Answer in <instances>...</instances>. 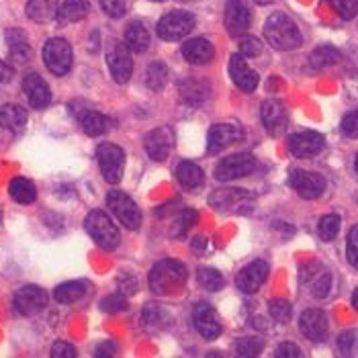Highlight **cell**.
I'll list each match as a JSON object with an SVG mask.
<instances>
[{"label": "cell", "mask_w": 358, "mask_h": 358, "mask_svg": "<svg viewBox=\"0 0 358 358\" xmlns=\"http://www.w3.org/2000/svg\"><path fill=\"white\" fill-rule=\"evenodd\" d=\"M264 37L275 50H280V52L295 50L303 43V37H301L297 23L291 17H287L285 13H275L266 19Z\"/></svg>", "instance_id": "obj_1"}, {"label": "cell", "mask_w": 358, "mask_h": 358, "mask_svg": "<svg viewBox=\"0 0 358 358\" xmlns=\"http://www.w3.org/2000/svg\"><path fill=\"white\" fill-rule=\"evenodd\" d=\"M187 282V268L178 260H162L150 273V287L156 295H174Z\"/></svg>", "instance_id": "obj_2"}, {"label": "cell", "mask_w": 358, "mask_h": 358, "mask_svg": "<svg viewBox=\"0 0 358 358\" xmlns=\"http://www.w3.org/2000/svg\"><path fill=\"white\" fill-rule=\"evenodd\" d=\"M84 227H86L88 236L103 250H115L121 242L119 229L115 227V223L110 221L109 215L101 209H94L88 213V217L84 221Z\"/></svg>", "instance_id": "obj_3"}, {"label": "cell", "mask_w": 358, "mask_h": 358, "mask_svg": "<svg viewBox=\"0 0 358 358\" xmlns=\"http://www.w3.org/2000/svg\"><path fill=\"white\" fill-rule=\"evenodd\" d=\"M72 45L62 39V37H54L50 41H45L43 45V62L48 66V70L55 74V76H66L72 68Z\"/></svg>", "instance_id": "obj_4"}, {"label": "cell", "mask_w": 358, "mask_h": 358, "mask_svg": "<svg viewBox=\"0 0 358 358\" xmlns=\"http://www.w3.org/2000/svg\"><path fill=\"white\" fill-rule=\"evenodd\" d=\"M107 205L113 211V215L121 221L127 229H139L141 225V211L139 207L134 203V199L129 194L121 193V191H110L107 194Z\"/></svg>", "instance_id": "obj_5"}, {"label": "cell", "mask_w": 358, "mask_h": 358, "mask_svg": "<svg viewBox=\"0 0 358 358\" xmlns=\"http://www.w3.org/2000/svg\"><path fill=\"white\" fill-rule=\"evenodd\" d=\"M194 27V15L187 10H172L164 15L158 23V35L164 41H178L189 35Z\"/></svg>", "instance_id": "obj_6"}, {"label": "cell", "mask_w": 358, "mask_h": 358, "mask_svg": "<svg viewBox=\"0 0 358 358\" xmlns=\"http://www.w3.org/2000/svg\"><path fill=\"white\" fill-rule=\"evenodd\" d=\"M96 158L101 164V172L105 176V180L110 185H117L123 176V168H125V154L119 145L115 143H101L96 150Z\"/></svg>", "instance_id": "obj_7"}, {"label": "cell", "mask_w": 358, "mask_h": 358, "mask_svg": "<svg viewBox=\"0 0 358 358\" xmlns=\"http://www.w3.org/2000/svg\"><path fill=\"white\" fill-rule=\"evenodd\" d=\"M252 194L244 189H220L209 196V205L221 213H246Z\"/></svg>", "instance_id": "obj_8"}, {"label": "cell", "mask_w": 358, "mask_h": 358, "mask_svg": "<svg viewBox=\"0 0 358 358\" xmlns=\"http://www.w3.org/2000/svg\"><path fill=\"white\" fill-rule=\"evenodd\" d=\"M256 158L252 154H234L229 158H225L217 168H215V178L217 180H236V178H242V176H248L256 170Z\"/></svg>", "instance_id": "obj_9"}, {"label": "cell", "mask_w": 358, "mask_h": 358, "mask_svg": "<svg viewBox=\"0 0 358 358\" xmlns=\"http://www.w3.org/2000/svg\"><path fill=\"white\" fill-rule=\"evenodd\" d=\"M287 145L295 158H313L326 148V138L317 131H299L289 138Z\"/></svg>", "instance_id": "obj_10"}, {"label": "cell", "mask_w": 358, "mask_h": 358, "mask_svg": "<svg viewBox=\"0 0 358 358\" xmlns=\"http://www.w3.org/2000/svg\"><path fill=\"white\" fill-rule=\"evenodd\" d=\"M107 64H109L110 76L117 84L129 83L131 74H134V59L127 50V45H110L109 54H107Z\"/></svg>", "instance_id": "obj_11"}, {"label": "cell", "mask_w": 358, "mask_h": 358, "mask_svg": "<svg viewBox=\"0 0 358 358\" xmlns=\"http://www.w3.org/2000/svg\"><path fill=\"white\" fill-rule=\"evenodd\" d=\"M48 293L41 289V287H35V285H27L23 289L17 291L15 295V309L21 313V315H35L39 311H43L48 307Z\"/></svg>", "instance_id": "obj_12"}, {"label": "cell", "mask_w": 358, "mask_h": 358, "mask_svg": "<svg viewBox=\"0 0 358 358\" xmlns=\"http://www.w3.org/2000/svg\"><path fill=\"white\" fill-rule=\"evenodd\" d=\"M289 180H291V187L303 199H317L326 191V178L322 174H317V172L293 170Z\"/></svg>", "instance_id": "obj_13"}, {"label": "cell", "mask_w": 358, "mask_h": 358, "mask_svg": "<svg viewBox=\"0 0 358 358\" xmlns=\"http://www.w3.org/2000/svg\"><path fill=\"white\" fill-rule=\"evenodd\" d=\"M250 23V8L244 0H227L225 4V29L231 37H242L248 33Z\"/></svg>", "instance_id": "obj_14"}, {"label": "cell", "mask_w": 358, "mask_h": 358, "mask_svg": "<svg viewBox=\"0 0 358 358\" xmlns=\"http://www.w3.org/2000/svg\"><path fill=\"white\" fill-rule=\"evenodd\" d=\"M143 148H145V154L152 160L162 162L170 156V150L174 148V134L168 127H158V129H154V131H150L145 136Z\"/></svg>", "instance_id": "obj_15"}, {"label": "cell", "mask_w": 358, "mask_h": 358, "mask_svg": "<svg viewBox=\"0 0 358 358\" xmlns=\"http://www.w3.org/2000/svg\"><path fill=\"white\" fill-rule=\"evenodd\" d=\"M193 324L205 340H215L221 334V322L209 303H196L193 307Z\"/></svg>", "instance_id": "obj_16"}, {"label": "cell", "mask_w": 358, "mask_h": 358, "mask_svg": "<svg viewBox=\"0 0 358 358\" xmlns=\"http://www.w3.org/2000/svg\"><path fill=\"white\" fill-rule=\"evenodd\" d=\"M23 92H25V96H27V101L31 103L33 109H45L52 103L50 86L35 72H31L23 78Z\"/></svg>", "instance_id": "obj_17"}, {"label": "cell", "mask_w": 358, "mask_h": 358, "mask_svg": "<svg viewBox=\"0 0 358 358\" xmlns=\"http://www.w3.org/2000/svg\"><path fill=\"white\" fill-rule=\"evenodd\" d=\"M299 328L307 340L324 342L328 336V317L322 309H307L299 320Z\"/></svg>", "instance_id": "obj_18"}, {"label": "cell", "mask_w": 358, "mask_h": 358, "mask_svg": "<svg viewBox=\"0 0 358 358\" xmlns=\"http://www.w3.org/2000/svg\"><path fill=\"white\" fill-rule=\"evenodd\" d=\"M229 76L236 83V86L240 90H244V92L256 90V86L260 83L258 74L246 64V59H244L242 54H236L229 57Z\"/></svg>", "instance_id": "obj_19"}, {"label": "cell", "mask_w": 358, "mask_h": 358, "mask_svg": "<svg viewBox=\"0 0 358 358\" xmlns=\"http://www.w3.org/2000/svg\"><path fill=\"white\" fill-rule=\"evenodd\" d=\"M266 275H268V264L264 260H254L252 264H248L246 268L240 271V275L236 278V285H238V289L242 293L252 295V293H256L262 287Z\"/></svg>", "instance_id": "obj_20"}, {"label": "cell", "mask_w": 358, "mask_h": 358, "mask_svg": "<svg viewBox=\"0 0 358 358\" xmlns=\"http://www.w3.org/2000/svg\"><path fill=\"white\" fill-rule=\"evenodd\" d=\"M260 119H262L264 127L268 129V134L276 136V134L285 131V127H287V123H289V110H287V107H285L280 101L271 99V101H266V103L262 105V109H260Z\"/></svg>", "instance_id": "obj_21"}, {"label": "cell", "mask_w": 358, "mask_h": 358, "mask_svg": "<svg viewBox=\"0 0 358 358\" xmlns=\"http://www.w3.org/2000/svg\"><path fill=\"white\" fill-rule=\"evenodd\" d=\"M238 139H242V131L236 125H229V123L213 125L209 129V136H207V152L217 154L223 148H227L229 143H236Z\"/></svg>", "instance_id": "obj_22"}, {"label": "cell", "mask_w": 358, "mask_h": 358, "mask_svg": "<svg viewBox=\"0 0 358 358\" xmlns=\"http://www.w3.org/2000/svg\"><path fill=\"white\" fill-rule=\"evenodd\" d=\"M182 55L189 64L194 66H203V64H209L215 55V48L207 41V39H191L182 45Z\"/></svg>", "instance_id": "obj_23"}, {"label": "cell", "mask_w": 358, "mask_h": 358, "mask_svg": "<svg viewBox=\"0 0 358 358\" xmlns=\"http://www.w3.org/2000/svg\"><path fill=\"white\" fill-rule=\"evenodd\" d=\"M176 180H178V185H180L182 189H187V191H196V189L203 187L205 174H203V170H201L199 166L185 160V162H178V166H176Z\"/></svg>", "instance_id": "obj_24"}, {"label": "cell", "mask_w": 358, "mask_h": 358, "mask_svg": "<svg viewBox=\"0 0 358 358\" xmlns=\"http://www.w3.org/2000/svg\"><path fill=\"white\" fill-rule=\"evenodd\" d=\"M6 43H8V52H10V59L15 64H25L31 57V45H29L27 37L21 29H10L6 33Z\"/></svg>", "instance_id": "obj_25"}, {"label": "cell", "mask_w": 358, "mask_h": 358, "mask_svg": "<svg viewBox=\"0 0 358 358\" xmlns=\"http://www.w3.org/2000/svg\"><path fill=\"white\" fill-rule=\"evenodd\" d=\"M0 125L13 134H19L27 125V110L19 105H4L0 107Z\"/></svg>", "instance_id": "obj_26"}, {"label": "cell", "mask_w": 358, "mask_h": 358, "mask_svg": "<svg viewBox=\"0 0 358 358\" xmlns=\"http://www.w3.org/2000/svg\"><path fill=\"white\" fill-rule=\"evenodd\" d=\"M125 45L129 52H136V54H143L150 48V33L139 21L129 23L125 29Z\"/></svg>", "instance_id": "obj_27"}, {"label": "cell", "mask_w": 358, "mask_h": 358, "mask_svg": "<svg viewBox=\"0 0 358 358\" xmlns=\"http://www.w3.org/2000/svg\"><path fill=\"white\" fill-rule=\"evenodd\" d=\"M27 17L35 23H48L57 15V0H27Z\"/></svg>", "instance_id": "obj_28"}, {"label": "cell", "mask_w": 358, "mask_h": 358, "mask_svg": "<svg viewBox=\"0 0 358 358\" xmlns=\"http://www.w3.org/2000/svg\"><path fill=\"white\" fill-rule=\"evenodd\" d=\"M88 291V285L84 280H70V282H64L59 287H55L54 297L57 303L70 305L80 301Z\"/></svg>", "instance_id": "obj_29"}, {"label": "cell", "mask_w": 358, "mask_h": 358, "mask_svg": "<svg viewBox=\"0 0 358 358\" xmlns=\"http://www.w3.org/2000/svg\"><path fill=\"white\" fill-rule=\"evenodd\" d=\"M178 90H180L182 101L189 103V105H201V103H205L209 99V92H211L209 84L205 83V80H185V83L178 86Z\"/></svg>", "instance_id": "obj_30"}, {"label": "cell", "mask_w": 358, "mask_h": 358, "mask_svg": "<svg viewBox=\"0 0 358 358\" xmlns=\"http://www.w3.org/2000/svg\"><path fill=\"white\" fill-rule=\"evenodd\" d=\"M88 10H90L88 0H64L57 10V17L59 23H78L88 15Z\"/></svg>", "instance_id": "obj_31"}, {"label": "cell", "mask_w": 358, "mask_h": 358, "mask_svg": "<svg viewBox=\"0 0 358 358\" xmlns=\"http://www.w3.org/2000/svg\"><path fill=\"white\" fill-rule=\"evenodd\" d=\"M80 117V125H83V129L88 134V136H103L107 129L110 127V121L107 115H103V113H99V110H84L83 115H78Z\"/></svg>", "instance_id": "obj_32"}, {"label": "cell", "mask_w": 358, "mask_h": 358, "mask_svg": "<svg viewBox=\"0 0 358 358\" xmlns=\"http://www.w3.org/2000/svg\"><path fill=\"white\" fill-rule=\"evenodd\" d=\"M8 193L13 196V201H17V203H21V205H31V203H35V199H37V189H35V185H33L31 180H27V178H23V176H17V178L10 180Z\"/></svg>", "instance_id": "obj_33"}, {"label": "cell", "mask_w": 358, "mask_h": 358, "mask_svg": "<svg viewBox=\"0 0 358 358\" xmlns=\"http://www.w3.org/2000/svg\"><path fill=\"white\" fill-rule=\"evenodd\" d=\"M340 52L331 45H320L317 50H313V54L309 55V66L313 70H322V68H330L334 64L340 62Z\"/></svg>", "instance_id": "obj_34"}, {"label": "cell", "mask_w": 358, "mask_h": 358, "mask_svg": "<svg viewBox=\"0 0 358 358\" xmlns=\"http://www.w3.org/2000/svg\"><path fill=\"white\" fill-rule=\"evenodd\" d=\"M168 83V68L162 62H154L145 68V86L150 90H162Z\"/></svg>", "instance_id": "obj_35"}, {"label": "cell", "mask_w": 358, "mask_h": 358, "mask_svg": "<svg viewBox=\"0 0 358 358\" xmlns=\"http://www.w3.org/2000/svg\"><path fill=\"white\" fill-rule=\"evenodd\" d=\"M340 231V215L336 213H330L326 217H322L320 225H317V234L324 242H331Z\"/></svg>", "instance_id": "obj_36"}, {"label": "cell", "mask_w": 358, "mask_h": 358, "mask_svg": "<svg viewBox=\"0 0 358 358\" xmlns=\"http://www.w3.org/2000/svg\"><path fill=\"white\" fill-rule=\"evenodd\" d=\"M196 278H199V282L207 289V291H220L221 287H223V276H221L220 271H215V268H199L196 271Z\"/></svg>", "instance_id": "obj_37"}, {"label": "cell", "mask_w": 358, "mask_h": 358, "mask_svg": "<svg viewBox=\"0 0 358 358\" xmlns=\"http://www.w3.org/2000/svg\"><path fill=\"white\" fill-rule=\"evenodd\" d=\"M268 311H271L273 320L278 324H287L293 317V307L287 299H273L268 303Z\"/></svg>", "instance_id": "obj_38"}, {"label": "cell", "mask_w": 358, "mask_h": 358, "mask_svg": "<svg viewBox=\"0 0 358 358\" xmlns=\"http://www.w3.org/2000/svg\"><path fill=\"white\" fill-rule=\"evenodd\" d=\"M168 313L158 305H145L143 307V324L154 328V326H166Z\"/></svg>", "instance_id": "obj_39"}, {"label": "cell", "mask_w": 358, "mask_h": 358, "mask_svg": "<svg viewBox=\"0 0 358 358\" xmlns=\"http://www.w3.org/2000/svg\"><path fill=\"white\" fill-rule=\"evenodd\" d=\"M194 223H196V213H194L193 209L180 211L176 221H174V225H172V229H174L172 234H174L176 238H180V236H185V234L193 227Z\"/></svg>", "instance_id": "obj_40"}, {"label": "cell", "mask_w": 358, "mask_h": 358, "mask_svg": "<svg viewBox=\"0 0 358 358\" xmlns=\"http://www.w3.org/2000/svg\"><path fill=\"white\" fill-rule=\"evenodd\" d=\"M105 313H119V311H125L129 307V301L123 293H113V295H107L101 305H99Z\"/></svg>", "instance_id": "obj_41"}, {"label": "cell", "mask_w": 358, "mask_h": 358, "mask_svg": "<svg viewBox=\"0 0 358 358\" xmlns=\"http://www.w3.org/2000/svg\"><path fill=\"white\" fill-rule=\"evenodd\" d=\"M330 4L344 21H350L358 15V0H330Z\"/></svg>", "instance_id": "obj_42"}, {"label": "cell", "mask_w": 358, "mask_h": 358, "mask_svg": "<svg viewBox=\"0 0 358 358\" xmlns=\"http://www.w3.org/2000/svg\"><path fill=\"white\" fill-rule=\"evenodd\" d=\"M262 350L260 338H242L238 340V355L240 357H258Z\"/></svg>", "instance_id": "obj_43"}, {"label": "cell", "mask_w": 358, "mask_h": 358, "mask_svg": "<svg viewBox=\"0 0 358 358\" xmlns=\"http://www.w3.org/2000/svg\"><path fill=\"white\" fill-rule=\"evenodd\" d=\"M330 289H331L330 273H324V275L315 276V278H313V282H311V293H313V297H317V299L328 297V295H330Z\"/></svg>", "instance_id": "obj_44"}, {"label": "cell", "mask_w": 358, "mask_h": 358, "mask_svg": "<svg viewBox=\"0 0 358 358\" xmlns=\"http://www.w3.org/2000/svg\"><path fill=\"white\" fill-rule=\"evenodd\" d=\"M346 256H348V262L358 268V225H355L348 234V240H346Z\"/></svg>", "instance_id": "obj_45"}, {"label": "cell", "mask_w": 358, "mask_h": 358, "mask_svg": "<svg viewBox=\"0 0 358 358\" xmlns=\"http://www.w3.org/2000/svg\"><path fill=\"white\" fill-rule=\"evenodd\" d=\"M355 348H357V331H342L340 338H338V350L342 355H352Z\"/></svg>", "instance_id": "obj_46"}, {"label": "cell", "mask_w": 358, "mask_h": 358, "mask_svg": "<svg viewBox=\"0 0 358 358\" xmlns=\"http://www.w3.org/2000/svg\"><path fill=\"white\" fill-rule=\"evenodd\" d=\"M342 134L346 138H358V110H350L344 119H342Z\"/></svg>", "instance_id": "obj_47"}, {"label": "cell", "mask_w": 358, "mask_h": 358, "mask_svg": "<svg viewBox=\"0 0 358 358\" xmlns=\"http://www.w3.org/2000/svg\"><path fill=\"white\" fill-rule=\"evenodd\" d=\"M240 50H242V55L254 57V55H260V52H262V43H260V39L248 35V37H242V39H240Z\"/></svg>", "instance_id": "obj_48"}, {"label": "cell", "mask_w": 358, "mask_h": 358, "mask_svg": "<svg viewBox=\"0 0 358 358\" xmlns=\"http://www.w3.org/2000/svg\"><path fill=\"white\" fill-rule=\"evenodd\" d=\"M101 6L110 19H119L125 15V0H101Z\"/></svg>", "instance_id": "obj_49"}, {"label": "cell", "mask_w": 358, "mask_h": 358, "mask_svg": "<svg viewBox=\"0 0 358 358\" xmlns=\"http://www.w3.org/2000/svg\"><path fill=\"white\" fill-rule=\"evenodd\" d=\"M52 357L54 358H74L76 357V348L72 346V344H68V342H62V340H57L54 344V348H52Z\"/></svg>", "instance_id": "obj_50"}, {"label": "cell", "mask_w": 358, "mask_h": 358, "mask_svg": "<svg viewBox=\"0 0 358 358\" xmlns=\"http://www.w3.org/2000/svg\"><path fill=\"white\" fill-rule=\"evenodd\" d=\"M275 357L297 358V357H301V350H299V348H297V344H293V342H282V344L276 348Z\"/></svg>", "instance_id": "obj_51"}, {"label": "cell", "mask_w": 358, "mask_h": 358, "mask_svg": "<svg viewBox=\"0 0 358 358\" xmlns=\"http://www.w3.org/2000/svg\"><path fill=\"white\" fill-rule=\"evenodd\" d=\"M117 352V346L113 342H101L94 350V357H113Z\"/></svg>", "instance_id": "obj_52"}, {"label": "cell", "mask_w": 358, "mask_h": 358, "mask_svg": "<svg viewBox=\"0 0 358 358\" xmlns=\"http://www.w3.org/2000/svg\"><path fill=\"white\" fill-rule=\"evenodd\" d=\"M13 76H15V70H13L8 64L0 62V84L10 83V80H13Z\"/></svg>", "instance_id": "obj_53"}, {"label": "cell", "mask_w": 358, "mask_h": 358, "mask_svg": "<svg viewBox=\"0 0 358 358\" xmlns=\"http://www.w3.org/2000/svg\"><path fill=\"white\" fill-rule=\"evenodd\" d=\"M352 307L358 311V289L352 293Z\"/></svg>", "instance_id": "obj_54"}, {"label": "cell", "mask_w": 358, "mask_h": 358, "mask_svg": "<svg viewBox=\"0 0 358 358\" xmlns=\"http://www.w3.org/2000/svg\"><path fill=\"white\" fill-rule=\"evenodd\" d=\"M258 4H271V2H275V0H256Z\"/></svg>", "instance_id": "obj_55"}, {"label": "cell", "mask_w": 358, "mask_h": 358, "mask_svg": "<svg viewBox=\"0 0 358 358\" xmlns=\"http://www.w3.org/2000/svg\"><path fill=\"white\" fill-rule=\"evenodd\" d=\"M355 170L358 172V154H357V160H355Z\"/></svg>", "instance_id": "obj_56"}, {"label": "cell", "mask_w": 358, "mask_h": 358, "mask_svg": "<svg viewBox=\"0 0 358 358\" xmlns=\"http://www.w3.org/2000/svg\"><path fill=\"white\" fill-rule=\"evenodd\" d=\"M154 2H162V0H154Z\"/></svg>", "instance_id": "obj_57"}]
</instances>
